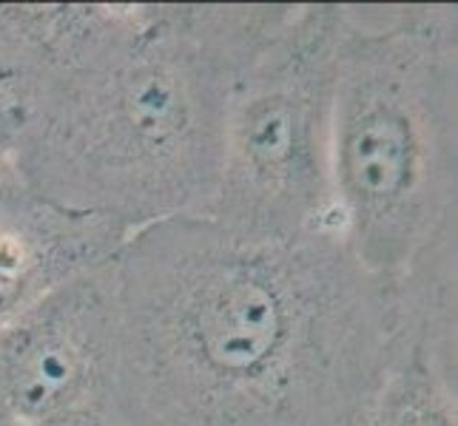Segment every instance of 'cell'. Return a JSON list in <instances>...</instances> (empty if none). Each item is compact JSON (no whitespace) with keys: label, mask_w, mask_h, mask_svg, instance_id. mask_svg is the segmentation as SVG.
Listing matches in <instances>:
<instances>
[{"label":"cell","mask_w":458,"mask_h":426,"mask_svg":"<svg viewBox=\"0 0 458 426\" xmlns=\"http://www.w3.org/2000/svg\"><path fill=\"white\" fill-rule=\"evenodd\" d=\"M402 288L342 233L250 239L208 216L129 236L114 259L125 426H353Z\"/></svg>","instance_id":"cell-1"},{"label":"cell","mask_w":458,"mask_h":426,"mask_svg":"<svg viewBox=\"0 0 458 426\" xmlns=\"http://www.w3.org/2000/svg\"><path fill=\"white\" fill-rule=\"evenodd\" d=\"M291 4H146L98 69L12 112L29 194L125 236L205 216L233 88Z\"/></svg>","instance_id":"cell-2"},{"label":"cell","mask_w":458,"mask_h":426,"mask_svg":"<svg viewBox=\"0 0 458 426\" xmlns=\"http://www.w3.org/2000/svg\"><path fill=\"white\" fill-rule=\"evenodd\" d=\"M339 57L330 185L359 264L402 288L458 250V9L393 6Z\"/></svg>","instance_id":"cell-3"},{"label":"cell","mask_w":458,"mask_h":426,"mask_svg":"<svg viewBox=\"0 0 458 426\" xmlns=\"http://www.w3.org/2000/svg\"><path fill=\"white\" fill-rule=\"evenodd\" d=\"M353 6L296 4L233 88L211 222L250 239L339 233L330 134Z\"/></svg>","instance_id":"cell-4"},{"label":"cell","mask_w":458,"mask_h":426,"mask_svg":"<svg viewBox=\"0 0 458 426\" xmlns=\"http://www.w3.org/2000/svg\"><path fill=\"white\" fill-rule=\"evenodd\" d=\"M0 426H125L114 262L0 330Z\"/></svg>","instance_id":"cell-5"},{"label":"cell","mask_w":458,"mask_h":426,"mask_svg":"<svg viewBox=\"0 0 458 426\" xmlns=\"http://www.w3.org/2000/svg\"><path fill=\"white\" fill-rule=\"evenodd\" d=\"M455 254L402 284L396 336L353 426H458Z\"/></svg>","instance_id":"cell-6"},{"label":"cell","mask_w":458,"mask_h":426,"mask_svg":"<svg viewBox=\"0 0 458 426\" xmlns=\"http://www.w3.org/2000/svg\"><path fill=\"white\" fill-rule=\"evenodd\" d=\"M125 239L103 219L29 191L0 205V330L112 264Z\"/></svg>","instance_id":"cell-7"},{"label":"cell","mask_w":458,"mask_h":426,"mask_svg":"<svg viewBox=\"0 0 458 426\" xmlns=\"http://www.w3.org/2000/svg\"><path fill=\"white\" fill-rule=\"evenodd\" d=\"M146 4H0L12 112L98 69L134 35Z\"/></svg>","instance_id":"cell-8"},{"label":"cell","mask_w":458,"mask_h":426,"mask_svg":"<svg viewBox=\"0 0 458 426\" xmlns=\"http://www.w3.org/2000/svg\"><path fill=\"white\" fill-rule=\"evenodd\" d=\"M26 191L12 142V112H0V205Z\"/></svg>","instance_id":"cell-9"},{"label":"cell","mask_w":458,"mask_h":426,"mask_svg":"<svg viewBox=\"0 0 458 426\" xmlns=\"http://www.w3.org/2000/svg\"><path fill=\"white\" fill-rule=\"evenodd\" d=\"M0 112H12V83L4 63H0Z\"/></svg>","instance_id":"cell-10"}]
</instances>
